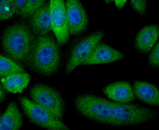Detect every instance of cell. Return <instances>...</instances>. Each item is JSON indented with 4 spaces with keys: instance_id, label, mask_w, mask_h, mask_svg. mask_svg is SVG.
I'll use <instances>...</instances> for the list:
<instances>
[{
    "instance_id": "cell-1",
    "label": "cell",
    "mask_w": 159,
    "mask_h": 130,
    "mask_svg": "<svg viewBox=\"0 0 159 130\" xmlns=\"http://www.w3.org/2000/svg\"><path fill=\"white\" fill-rule=\"evenodd\" d=\"M28 60L42 74H52L57 70L59 63L57 44L50 35H39L34 38Z\"/></svg>"
},
{
    "instance_id": "cell-2",
    "label": "cell",
    "mask_w": 159,
    "mask_h": 130,
    "mask_svg": "<svg viewBox=\"0 0 159 130\" xmlns=\"http://www.w3.org/2000/svg\"><path fill=\"white\" fill-rule=\"evenodd\" d=\"M34 38L26 25L16 24L4 32L2 45L5 51L15 60H28Z\"/></svg>"
},
{
    "instance_id": "cell-3",
    "label": "cell",
    "mask_w": 159,
    "mask_h": 130,
    "mask_svg": "<svg viewBox=\"0 0 159 130\" xmlns=\"http://www.w3.org/2000/svg\"><path fill=\"white\" fill-rule=\"evenodd\" d=\"M116 125H134L156 119L158 114L146 107L109 101Z\"/></svg>"
},
{
    "instance_id": "cell-4",
    "label": "cell",
    "mask_w": 159,
    "mask_h": 130,
    "mask_svg": "<svg viewBox=\"0 0 159 130\" xmlns=\"http://www.w3.org/2000/svg\"><path fill=\"white\" fill-rule=\"evenodd\" d=\"M80 113L98 122L116 125L109 101L91 94L80 96L75 101Z\"/></svg>"
},
{
    "instance_id": "cell-5",
    "label": "cell",
    "mask_w": 159,
    "mask_h": 130,
    "mask_svg": "<svg viewBox=\"0 0 159 130\" xmlns=\"http://www.w3.org/2000/svg\"><path fill=\"white\" fill-rule=\"evenodd\" d=\"M24 111L32 122L44 128L52 130H69L48 110L25 97L20 98Z\"/></svg>"
},
{
    "instance_id": "cell-6",
    "label": "cell",
    "mask_w": 159,
    "mask_h": 130,
    "mask_svg": "<svg viewBox=\"0 0 159 130\" xmlns=\"http://www.w3.org/2000/svg\"><path fill=\"white\" fill-rule=\"evenodd\" d=\"M30 94L34 102L48 110L57 119L62 118L63 100L54 90L43 84H37L33 87Z\"/></svg>"
},
{
    "instance_id": "cell-7",
    "label": "cell",
    "mask_w": 159,
    "mask_h": 130,
    "mask_svg": "<svg viewBox=\"0 0 159 130\" xmlns=\"http://www.w3.org/2000/svg\"><path fill=\"white\" fill-rule=\"evenodd\" d=\"M103 30L96 31L84 38L74 48L66 67V72L70 74L76 67L89 57L97 44L104 36Z\"/></svg>"
},
{
    "instance_id": "cell-8",
    "label": "cell",
    "mask_w": 159,
    "mask_h": 130,
    "mask_svg": "<svg viewBox=\"0 0 159 130\" xmlns=\"http://www.w3.org/2000/svg\"><path fill=\"white\" fill-rule=\"evenodd\" d=\"M49 2L52 30L58 44L62 46L67 43L69 36L65 2L63 0H50Z\"/></svg>"
},
{
    "instance_id": "cell-9",
    "label": "cell",
    "mask_w": 159,
    "mask_h": 130,
    "mask_svg": "<svg viewBox=\"0 0 159 130\" xmlns=\"http://www.w3.org/2000/svg\"><path fill=\"white\" fill-rule=\"evenodd\" d=\"M69 34L76 35L86 30L89 18L84 7L78 0L65 2Z\"/></svg>"
},
{
    "instance_id": "cell-10",
    "label": "cell",
    "mask_w": 159,
    "mask_h": 130,
    "mask_svg": "<svg viewBox=\"0 0 159 130\" xmlns=\"http://www.w3.org/2000/svg\"><path fill=\"white\" fill-rule=\"evenodd\" d=\"M124 58V54L120 51L100 41L95 46L89 57L81 64H103L113 63Z\"/></svg>"
},
{
    "instance_id": "cell-11",
    "label": "cell",
    "mask_w": 159,
    "mask_h": 130,
    "mask_svg": "<svg viewBox=\"0 0 159 130\" xmlns=\"http://www.w3.org/2000/svg\"><path fill=\"white\" fill-rule=\"evenodd\" d=\"M103 91L109 99L116 102L127 103L135 100L133 87L129 82L118 81L111 83L105 87Z\"/></svg>"
},
{
    "instance_id": "cell-12",
    "label": "cell",
    "mask_w": 159,
    "mask_h": 130,
    "mask_svg": "<svg viewBox=\"0 0 159 130\" xmlns=\"http://www.w3.org/2000/svg\"><path fill=\"white\" fill-rule=\"evenodd\" d=\"M31 25L35 35H47L52 30L50 2L46 3L35 11L31 16Z\"/></svg>"
},
{
    "instance_id": "cell-13",
    "label": "cell",
    "mask_w": 159,
    "mask_h": 130,
    "mask_svg": "<svg viewBox=\"0 0 159 130\" xmlns=\"http://www.w3.org/2000/svg\"><path fill=\"white\" fill-rule=\"evenodd\" d=\"M158 25L152 24L142 28L135 39V47L142 53H148L154 46L159 37Z\"/></svg>"
},
{
    "instance_id": "cell-14",
    "label": "cell",
    "mask_w": 159,
    "mask_h": 130,
    "mask_svg": "<svg viewBox=\"0 0 159 130\" xmlns=\"http://www.w3.org/2000/svg\"><path fill=\"white\" fill-rule=\"evenodd\" d=\"M135 97L141 101L152 106L159 105L158 89L154 84L147 82L136 80L133 87Z\"/></svg>"
},
{
    "instance_id": "cell-15",
    "label": "cell",
    "mask_w": 159,
    "mask_h": 130,
    "mask_svg": "<svg viewBox=\"0 0 159 130\" xmlns=\"http://www.w3.org/2000/svg\"><path fill=\"white\" fill-rule=\"evenodd\" d=\"M20 112L15 102L10 103L0 119V130H18L22 126Z\"/></svg>"
},
{
    "instance_id": "cell-16",
    "label": "cell",
    "mask_w": 159,
    "mask_h": 130,
    "mask_svg": "<svg viewBox=\"0 0 159 130\" xmlns=\"http://www.w3.org/2000/svg\"><path fill=\"white\" fill-rule=\"evenodd\" d=\"M30 80V76L28 73H16L1 78V86L4 89L10 92L21 93L27 87Z\"/></svg>"
},
{
    "instance_id": "cell-17",
    "label": "cell",
    "mask_w": 159,
    "mask_h": 130,
    "mask_svg": "<svg viewBox=\"0 0 159 130\" xmlns=\"http://www.w3.org/2000/svg\"><path fill=\"white\" fill-rule=\"evenodd\" d=\"M25 69L11 59L1 55L0 57V76L1 78L16 73L25 72Z\"/></svg>"
},
{
    "instance_id": "cell-18",
    "label": "cell",
    "mask_w": 159,
    "mask_h": 130,
    "mask_svg": "<svg viewBox=\"0 0 159 130\" xmlns=\"http://www.w3.org/2000/svg\"><path fill=\"white\" fill-rule=\"evenodd\" d=\"M45 0H27L25 9L21 16L23 18L32 16L35 11L45 4Z\"/></svg>"
},
{
    "instance_id": "cell-19",
    "label": "cell",
    "mask_w": 159,
    "mask_h": 130,
    "mask_svg": "<svg viewBox=\"0 0 159 130\" xmlns=\"http://www.w3.org/2000/svg\"><path fill=\"white\" fill-rule=\"evenodd\" d=\"M15 14L14 0H6L0 4V19L1 20L9 19Z\"/></svg>"
},
{
    "instance_id": "cell-20",
    "label": "cell",
    "mask_w": 159,
    "mask_h": 130,
    "mask_svg": "<svg viewBox=\"0 0 159 130\" xmlns=\"http://www.w3.org/2000/svg\"><path fill=\"white\" fill-rule=\"evenodd\" d=\"M132 8L138 13L144 15L147 10V3L145 0H132L130 1Z\"/></svg>"
},
{
    "instance_id": "cell-21",
    "label": "cell",
    "mask_w": 159,
    "mask_h": 130,
    "mask_svg": "<svg viewBox=\"0 0 159 130\" xmlns=\"http://www.w3.org/2000/svg\"><path fill=\"white\" fill-rule=\"evenodd\" d=\"M149 64L152 67H157L159 65V42L156 45L148 57Z\"/></svg>"
},
{
    "instance_id": "cell-22",
    "label": "cell",
    "mask_w": 159,
    "mask_h": 130,
    "mask_svg": "<svg viewBox=\"0 0 159 130\" xmlns=\"http://www.w3.org/2000/svg\"><path fill=\"white\" fill-rule=\"evenodd\" d=\"M15 8V14L21 15L25 9L27 0H14Z\"/></svg>"
},
{
    "instance_id": "cell-23",
    "label": "cell",
    "mask_w": 159,
    "mask_h": 130,
    "mask_svg": "<svg viewBox=\"0 0 159 130\" xmlns=\"http://www.w3.org/2000/svg\"><path fill=\"white\" fill-rule=\"evenodd\" d=\"M115 4H116V6L118 9H122L124 6L125 4L127 1L126 0H123V1H120V0H117V1H115Z\"/></svg>"
},
{
    "instance_id": "cell-24",
    "label": "cell",
    "mask_w": 159,
    "mask_h": 130,
    "mask_svg": "<svg viewBox=\"0 0 159 130\" xmlns=\"http://www.w3.org/2000/svg\"><path fill=\"white\" fill-rule=\"evenodd\" d=\"M5 98V94L3 91V88L2 86L1 85V88H0V102H2V101Z\"/></svg>"
},
{
    "instance_id": "cell-25",
    "label": "cell",
    "mask_w": 159,
    "mask_h": 130,
    "mask_svg": "<svg viewBox=\"0 0 159 130\" xmlns=\"http://www.w3.org/2000/svg\"><path fill=\"white\" fill-rule=\"evenodd\" d=\"M6 1V0H1V1H0V4L3 3Z\"/></svg>"
}]
</instances>
